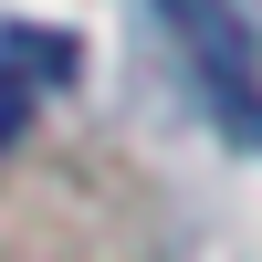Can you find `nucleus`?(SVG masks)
<instances>
[{
	"mask_svg": "<svg viewBox=\"0 0 262 262\" xmlns=\"http://www.w3.org/2000/svg\"><path fill=\"white\" fill-rule=\"evenodd\" d=\"M168 21H179V32L200 42V63L221 74V95H231V105H252V63H242V21H231L221 0H168Z\"/></svg>",
	"mask_w": 262,
	"mask_h": 262,
	"instance_id": "1",
	"label": "nucleus"
},
{
	"mask_svg": "<svg viewBox=\"0 0 262 262\" xmlns=\"http://www.w3.org/2000/svg\"><path fill=\"white\" fill-rule=\"evenodd\" d=\"M0 63H11L21 84H32V74H42V84H63V74L84 63V53H74L63 32H0Z\"/></svg>",
	"mask_w": 262,
	"mask_h": 262,
	"instance_id": "2",
	"label": "nucleus"
},
{
	"mask_svg": "<svg viewBox=\"0 0 262 262\" xmlns=\"http://www.w3.org/2000/svg\"><path fill=\"white\" fill-rule=\"evenodd\" d=\"M21 126H32V84H21V74H11V63H0V147H11V137H21Z\"/></svg>",
	"mask_w": 262,
	"mask_h": 262,
	"instance_id": "3",
	"label": "nucleus"
}]
</instances>
